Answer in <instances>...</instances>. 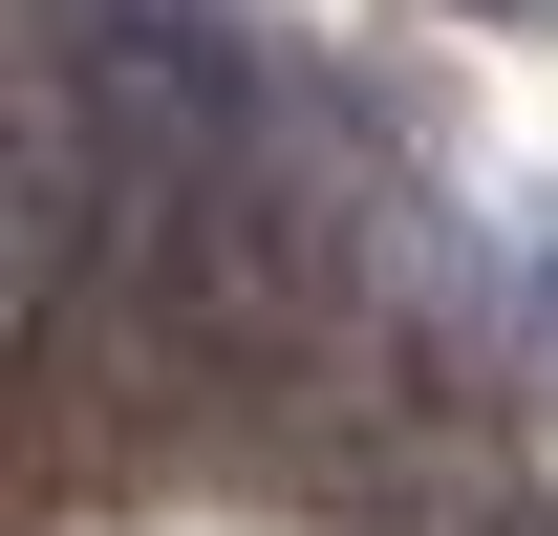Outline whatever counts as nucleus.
<instances>
[{
	"instance_id": "nucleus-1",
	"label": "nucleus",
	"mask_w": 558,
	"mask_h": 536,
	"mask_svg": "<svg viewBox=\"0 0 558 536\" xmlns=\"http://www.w3.org/2000/svg\"><path fill=\"white\" fill-rule=\"evenodd\" d=\"M537 301H558V258H537Z\"/></svg>"
}]
</instances>
